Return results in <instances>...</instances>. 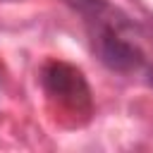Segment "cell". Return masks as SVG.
I'll use <instances>...</instances> for the list:
<instances>
[{
    "mask_svg": "<svg viewBox=\"0 0 153 153\" xmlns=\"http://www.w3.org/2000/svg\"><path fill=\"white\" fill-rule=\"evenodd\" d=\"M43 88L45 93L57 100L60 108H65L72 115H88L91 112V91L79 69L65 62H50L43 69Z\"/></svg>",
    "mask_w": 153,
    "mask_h": 153,
    "instance_id": "obj_1",
    "label": "cell"
},
{
    "mask_svg": "<svg viewBox=\"0 0 153 153\" xmlns=\"http://www.w3.org/2000/svg\"><path fill=\"white\" fill-rule=\"evenodd\" d=\"M148 84H151V86H153V74H151V79H148Z\"/></svg>",
    "mask_w": 153,
    "mask_h": 153,
    "instance_id": "obj_3",
    "label": "cell"
},
{
    "mask_svg": "<svg viewBox=\"0 0 153 153\" xmlns=\"http://www.w3.org/2000/svg\"><path fill=\"white\" fill-rule=\"evenodd\" d=\"M96 50L100 55V60L110 67V69H117V72H127V69H134L141 65V53L129 43L124 41L112 24H103L98 22V33H96Z\"/></svg>",
    "mask_w": 153,
    "mask_h": 153,
    "instance_id": "obj_2",
    "label": "cell"
}]
</instances>
